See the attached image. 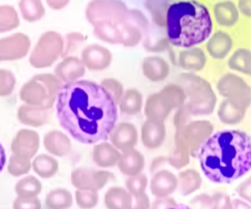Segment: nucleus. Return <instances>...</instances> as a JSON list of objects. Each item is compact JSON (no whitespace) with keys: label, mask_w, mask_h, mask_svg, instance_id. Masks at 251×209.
I'll return each instance as SVG.
<instances>
[{"label":"nucleus","mask_w":251,"mask_h":209,"mask_svg":"<svg viewBox=\"0 0 251 209\" xmlns=\"http://www.w3.org/2000/svg\"><path fill=\"white\" fill-rule=\"evenodd\" d=\"M55 109L60 125L85 144L108 139L118 119L117 104L111 94L89 80L64 84L57 95Z\"/></svg>","instance_id":"1"},{"label":"nucleus","mask_w":251,"mask_h":209,"mask_svg":"<svg viewBox=\"0 0 251 209\" xmlns=\"http://www.w3.org/2000/svg\"><path fill=\"white\" fill-rule=\"evenodd\" d=\"M198 157L202 172L210 181L230 183L251 169V137L238 130L218 131L202 144Z\"/></svg>","instance_id":"2"},{"label":"nucleus","mask_w":251,"mask_h":209,"mask_svg":"<svg viewBox=\"0 0 251 209\" xmlns=\"http://www.w3.org/2000/svg\"><path fill=\"white\" fill-rule=\"evenodd\" d=\"M165 27L170 44L191 48L209 38L213 30L212 19L203 4L179 1L169 6Z\"/></svg>","instance_id":"3"},{"label":"nucleus","mask_w":251,"mask_h":209,"mask_svg":"<svg viewBox=\"0 0 251 209\" xmlns=\"http://www.w3.org/2000/svg\"><path fill=\"white\" fill-rule=\"evenodd\" d=\"M178 84L189 97L186 104L191 114L203 116L211 114L217 103V97L207 81L193 74H182L177 79Z\"/></svg>","instance_id":"4"},{"label":"nucleus","mask_w":251,"mask_h":209,"mask_svg":"<svg viewBox=\"0 0 251 209\" xmlns=\"http://www.w3.org/2000/svg\"><path fill=\"white\" fill-rule=\"evenodd\" d=\"M214 131L212 124L207 120L193 121L189 122L182 129L176 130L180 132L183 142L189 150V155L197 157L200 149L211 136Z\"/></svg>","instance_id":"5"},{"label":"nucleus","mask_w":251,"mask_h":209,"mask_svg":"<svg viewBox=\"0 0 251 209\" xmlns=\"http://www.w3.org/2000/svg\"><path fill=\"white\" fill-rule=\"evenodd\" d=\"M115 176L109 171H96L80 168L71 174L72 184L81 191H96L102 189L108 182L114 181Z\"/></svg>","instance_id":"6"},{"label":"nucleus","mask_w":251,"mask_h":209,"mask_svg":"<svg viewBox=\"0 0 251 209\" xmlns=\"http://www.w3.org/2000/svg\"><path fill=\"white\" fill-rule=\"evenodd\" d=\"M217 90L220 95L248 108L251 103V88L237 75L228 74L220 79Z\"/></svg>","instance_id":"7"},{"label":"nucleus","mask_w":251,"mask_h":209,"mask_svg":"<svg viewBox=\"0 0 251 209\" xmlns=\"http://www.w3.org/2000/svg\"><path fill=\"white\" fill-rule=\"evenodd\" d=\"M110 139L116 149L124 153L134 148L139 140V133L133 124L120 122L111 131Z\"/></svg>","instance_id":"8"},{"label":"nucleus","mask_w":251,"mask_h":209,"mask_svg":"<svg viewBox=\"0 0 251 209\" xmlns=\"http://www.w3.org/2000/svg\"><path fill=\"white\" fill-rule=\"evenodd\" d=\"M99 4L100 12L97 19L98 24L108 22L120 26L127 20L129 10L123 1H105Z\"/></svg>","instance_id":"9"},{"label":"nucleus","mask_w":251,"mask_h":209,"mask_svg":"<svg viewBox=\"0 0 251 209\" xmlns=\"http://www.w3.org/2000/svg\"><path fill=\"white\" fill-rule=\"evenodd\" d=\"M177 188V178L171 171L162 169L152 175L151 193L156 198L170 197Z\"/></svg>","instance_id":"10"},{"label":"nucleus","mask_w":251,"mask_h":209,"mask_svg":"<svg viewBox=\"0 0 251 209\" xmlns=\"http://www.w3.org/2000/svg\"><path fill=\"white\" fill-rule=\"evenodd\" d=\"M173 109L171 103L164 94L155 93L147 99L145 113L150 120L164 122Z\"/></svg>","instance_id":"11"},{"label":"nucleus","mask_w":251,"mask_h":209,"mask_svg":"<svg viewBox=\"0 0 251 209\" xmlns=\"http://www.w3.org/2000/svg\"><path fill=\"white\" fill-rule=\"evenodd\" d=\"M166 128L164 122L147 119L141 131L142 144L150 150L158 148L164 141Z\"/></svg>","instance_id":"12"},{"label":"nucleus","mask_w":251,"mask_h":209,"mask_svg":"<svg viewBox=\"0 0 251 209\" xmlns=\"http://www.w3.org/2000/svg\"><path fill=\"white\" fill-rule=\"evenodd\" d=\"M142 71L145 78L152 82L164 80L170 75L169 63L158 56L145 57L142 63Z\"/></svg>","instance_id":"13"},{"label":"nucleus","mask_w":251,"mask_h":209,"mask_svg":"<svg viewBox=\"0 0 251 209\" xmlns=\"http://www.w3.org/2000/svg\"><path fill=\"white\" fill-rule=\"evenodd\" d=\"M145 165V160L143 155L134 148L124 152L117 163L120 172L128 177L142 173Z\"/></svg>","instance_id":"14"},{"label":"nucleus","mask_w":251,"mask_h":209,"mask_svg":"<svg viewBox=\"0 0 251 209\" xmlns=\"http://www.w3.org/2000/svg\"><path fill=\"white\" fill-rule=\"evenodd\" d=\"M121 156L120 152L108 142L100 143L94 148V160L102 168L116 166Z\"/></svg>","instance_id":"15"},{"label":"nucleus","mask_w":251,"mask_h":209,"mask_svg":"<svg viewBox=\"0 0 251 209\" xmlns=\"http://www.w3.org/2000/svg\"><path fill=\"white\" fill-rule=\"evenodd\" d=\"M246 110V107L242 104L227 99L220 104L217 113L222 122L233 125L239 123L243 119Z\"/></svg>","instance_id":"16"},{"label":"nucleus","mask_w":251,"mask_h":209,"mask_svg":"<svg viewBox=\"0 0 251 209\" xmlns=\"http://www.w3.org/2000/svg\"><path fill=\"white\" fill-rule=\"evenodd\" d=\"M231 38L223 31H217L207 43L206 49L211 57L223 59L227 56L232 48Z\"/></svg>","instance_id":"17"},{"label":"nucleus","mask_w":251,"mask_h":209,"mask_svg":"<svg viewBox=\"0 0 251 209\" xmlns=\"http://www.w3.org/2000/svg\"><path fill=\"white\" fill-rule=\"evenodd\" d=\"M108 209H131L132 196L126 188L113 186L106 191L104 197Z\"/></svg>","instance_id":"18"},{"label":"nucleus","mask_w":251,"mask_h":209,"mask_svg":"<svg viewBox=\"0 0 251 209\" xmlns=\"http://www.w3.org/2000/svg\"><path fill=\"white\" fill-rule=\"evenodd\" d=\"M178 62L182 69L198 72L203 69L206 63V57L201 49L192 48L180 52Z\"/></svg>","instance_id":"19"},{"label":"nucleus","mask_w":251,"mask_h":209,"mask_svg":"<svg viewBox=\"0 0 251 209\" xmlns=\"http://www.w3.org/2000/svg\"><path fill=\"white\" fill-rule=\"evenodd\" d=\"M202 178L195 169H188L181 171L177 177V188L183 196L190 195L201 188Z\"/></svg>","instance_id":"20"},{"label":"nucleus","mask_w":251,"mask_h":209,"mask_svg":"<svg viewBox=\"0 0 251 209\" xmlns=\"http://www.w3.org/2000/svg\"><path fill=\"white\" fill-rule=\"evenodd\" d=\"M214 15L217 23L226 27L233 26L239 19V11L231 1L217 3L214 7Z\"/></svg>","instance_id":"21"},{"label":"nucleus","mask_w":251,"mask_h":209,"mask_svg":"<svg viewBox=\"0 0 251 209\" xmlns=\"http://www.w3.org/2000/svg\"><path fill=\"white\" fill-rule=\"evenodd\" d=\"M167 161L171 166L177 169L185 167L190 162L189 150L183 142L180 132H176L175 147L167 157Z\"/></svg>","instance_id":"22"},{"label":"nucleus","mask_w":251,"mask_h":209,"mask_svg":"<svg viewBox=\"0 0 251 209\" xmlns=\"http://www.w3.org/2000/svg\"><path fill=\"white\" fill-rule=\"evenodd\" d=\"M118 104L122 113L127 115H136L142 110L143 97L136 88H130L125 91Z\"/></svg>","instance_id":"23"},{"label":"nucleus","mask_w":251,"mask_h":209,"mask_svg":"<svg viewBox=\"0 0 251 209\" xmlns=\"http://www.w3.org/2000/svg\"><path fill=\"white\" fill-rule=\"evenodd\" d=\"M45 204L49 209H68L73 204V194L66 188H55L47 194Z\"/></svg>","instance_id":"24"},{"label":"nucleus","mask_w":251,"mask_h":209,"mask_svg":"<svg viewBox=\"0 0 251 209\" xmlns=\"http://www.w3.org/2000/svg\"><path fill=\"white\" fill-rule=\"evenodd\" d=\"M43 189L42 183L36 177L29 175L16 184L15 191L18 197H36Z\"/></svg>","instance_id":"25"},{"label":"nucleus","mask_w":251,"mask_h":209,"mask_svg":"<svg viewBox=\"0 0 251 209\" xmlns=\"http://www.w3.org/2000/svg\"><path fill=\"white\" fill-rule=\"evenodd\" d=\"M228 66L233 70L250 75L251 72V53L248 49H238L230 57Z\"/></svg>","instance_id":"26"},{"label":"nucleus","mask_w":251,"mask_h":209,"mask_svg":"<svg viewBox=\"0 0 251 209\" xmlns=\"http://www.w3.org/2000/svg\"><path fill=\"white\" fill-rule=\"evenodd\" d=\"M96 32L100 38L111 44H123V37L119 26L108 22L99 23Z\"/></svg>","instance_id":"27"},{"label":"nucleus","mask_w":251,"mask_h":209,"mask_svg":"<svg viewBox=\"0 0 251 209\" xmlns=\"http://www.w3.org/2000/svg\"><path fill=\"white\" fill-rule=\"evenodd\" d=\"M170 101L173 108H179L184 104L186 100V94L183 88L177 84L170 83L165 85L160 91Z\"/></svg>","instance_id":"28"},{"label":"nucleus","mask_w":251,"mask_h":209,"mask_svg":"<svg viewBox=\"0 0 251 209\" xmlns=\"http://www.w3.org/2000/svg\"><path fill=\"white\" fill-rule=\"evenodd\" d=\"M145 5L151 13L154 23L160 27L166 26L167 10L170 6L168 2L161 1H149L145 4Z\"/></svg>","instance_id":"29"},{"label":"nucleus","mask_w":251,"mask_h":209,"mask_svg":"<svg viewBox=\"0 0 251 209\" xmlns=\"http://www.w3.org/2000/svg\"><path fill=\"white\" fill-rule=\"evenodd\" d=\"M123 37V45L126 47H133L139 44L143 34L140 29L127 22L119 26Z\"/></svg>","instance_id":"30"},{"label":"nucleus","mask_w":251,"mask_h":209,"mask_svg":"<svg viewBox=\"0 0 251 209\" xmlns=\"http://www.w3.org/2000/svg\"><path fill=\"white\" fill-rule=\"evenodd\" d=\"M33 169L41 178L48 179L55 175L58 170V164L52 159L41 157L35 160Z\"/></svg>","instance_id":"31"},{"label":"nucleus","mask_w":251,"mask_h":209,"mask_svg":"<svg viewBox=\"0 0 251 209\" xmlns=\"http://www.w3.org/2000/svg\"><path fill=\"white\" fill-rule=\"evenodd\" d=\"M148 183L147 175L140 173L127 178L126 183V188H127V191L131 194L132 197H133L145 192L148 186Z\"/></svg>","instance_id":"32"},{"label":"nucleus","mask_w":251,"mask_h":209,"mask_svg":"<svg viewBox=\"0 0 251 209\" xmlns=\"http://www.w3.org/2000/svg\"><path fill=\"white\" fill-rule=\"evenodd\" d=\"M75 200L77 206L81 209H92L96 207L99 202V194L96 191H75Z\"/></svg>","instance_id":"33"},{"label":"nucleus","mask_w":251,"mask_h":209,"mask_svg":"<svg viewBox=\"0 0 251 209\" xmlns=\"http://www.w3.org/2000/svg\"><path fill=\"white\" fill-rule=\"evenodd\" d=\"M102 85L114 99L116 104H118L124 94V87L123 84L114 78H110L102 81Z\"/></svg>","instance_id":"34"},{"label":"nucleus","mask_w":251,"mask_h":209,"mask_svg":"<svg viewBox=\"0 0 251 209\" xmlns=\"http://www.w3.org/2000/svg\"><path fill=\"white\" fill-rule=\"evenodd\" d=\"M126 22L139 28L142 34H145V32L148 30L149 22H148L146 16L140 10H128V14H127V20Z\"/></svg>","instance_id":"35"},{"label":"nucleus","mask_w":251,"mask_h":209,"mask_svg":"<svg viewBox=\"0 0 251 209\" xmlns=\"http://www.w3.org/2000/svg\"><path fill=\"white\" fill-rule=\"evenodd\" d=\"M13 209H42V203L37 197H17L13 203Z\"/></svg>","instance_id":"36"},{"label":"nucleus","mask_w":251,"mask_h":209,"mask_svg":"<svg viewBox=\"0 0 251 209\" xmlns=\"http://www.w3.org/2000/svg\"><path fill=\"white\" fill-rule=\"evenodd\" d=\"M191 113L187 105H183L179 107L174 116V125L176 130L184 128L190 119Z\"/></svg>","instance_id":"37"},{"label":"nucleus","mask_w":251,"mask_h":209,"mask_svg":"<svg viewBox=\"0 0 251 209\" xmlns=\"http://www.w3.org/2000/svg\"><path fill=\"white\" fill-rule=\"evenodd\" d=\"M212 198V206L211 209H234L232 200L227 194L218 193Z\"/></svg>","instance_id":"38"},{"label":"nucleus","mask_w":251,"mask_h":209,"mask_svg":"<svg viewBox=\"0 0 251 209\" xmlns=\"http://www.w3.org/2000/svg\"><path fill=\"white\" fill-rule=\"evenodd\" d=\"M30 165L27 163H19L15 160H11L8 166V172L13 176L18 177L27 174L30 171Z\"/></svg>","instance_id":"39"},{"label":"nucleus","mask_w":251,"mask_h":209,"mask_svg":"<svg viewBox=\"0 0 251 209\" xmlns=\"http://www.w3.org/2000/svg\"><path fill=\"white\" fill-rule=\"evenodd\" d=\"M151 201L146 193L144 192L132 197L131 209H150Z\"/></svg>","instance_id":"40"},{"label":"nucleus","mask_w":251,"mask_h":209,"mask_svg":"<svg viewBox=\"0 0 251 209\" xmlns=\"http://www.w3.org/2000/svg\"><path fill=\"white\" fill-rule=\"evenodd\" d=\"M177 204L175 199L170 196L161 197V198L155 199V201L151 205L150 209H169Z\"/></svg>","instance_id":"41"},{"label":"nucleus","mask_w":251,"mask_h":209,"mask_svg":"<svg viewBox=\"0 0 251 209\" xmlns=\"http://www.w3.org/2000/svg\"><path fill=\"white\" fill-rule=\"evenodd\" d=\"M236 192L243 200H246L248 203L251 202V178L250 177L239 184V186L236 188Z\"/></svg>","instance_id":"42"},{"label":"nucleus","mask_w":251,"mask_h":209,"mask_svg":"<svg viewBox=\"0 0 251 209\" xmlns=\"http://www.w3.org/2000/svg\"><path fill=\"white\" fill-rule=\"evenodd\" d=\"M191 203L195 207L201 208V209H208V208L211 209L212 206V198L207 194H201L195 197Z\"/></svg>","instance_id":"43"},{"label":"nucleus","mask_w":251,"mask_h":209,"mask_svg":"<svg viewBox=\"0 0 251 209\" xmlns=\"http://www.w3.org/2000/svg\"><path fill=\"white\" fill-rule=\"evenodd\" d=\"M167 163H168V161H167V157L166 156H160L155 157L152 160V163L150 166V172L152 175H155L156 172L164 169V167Z\"/></svg>","instance_id":"44"},{"label":"nucleus","mask_w":251,"mask_h":209,"mask_svg":"<svg viewBox=\"0 0 251 209\" xmlns=\"http://www.w3.org/2000/svg\"><path fill=\"white\" fill-rule=\"evenodd\" d=\"M239 9L241 13L245 16H251V1H240L239 2Z\"/></svg>","instance_id":"45"},{"label":"nucleus","mask_w":251,"mask_h":209,"mask_svg":"<svg viewBox=\"0 0 251 209\" xmlns=\"http://www.w3.org/2000/svg\"><path fill=\"white\" fill-rule=\"evenodd\" d=\"M5 163H6V155H5L4 147H2V144L0 143V172L3 170Z\"/></svg>","instance_id":"46"},{"label":"nucleus","mask_w":251,"mask_h":209,"mask_svg":"<svg viewBox=\"0 0 251 209\" xmlns=\"http://www.w3.org/2000/svg\"><path fill=\"white\" fill-rule=\"evenodd\" d=\"M169 209H192L189 206H186L185 204H177L173 207L170 208Z\"/></svg>","instance_id":"47"}]
</instances>
